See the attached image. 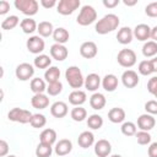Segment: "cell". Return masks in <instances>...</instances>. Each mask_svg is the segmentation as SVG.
<instances>
[{"label":"cell","mask_w":157,"mask_h":157,"mask_svg":"<svg viewBox=\"0 0 157 157\" xmlns=\"http://www.w3.org/2000/svg\"><path fill=\"white\" fill-rule=\"evenodd\" d=\"M151 38L153 39V42H157V26L151 28Z\"/></svg>","instance_id":"obj_52"},{"label":"cell","mask_w":157,"mask_h":157,"mask_svg":"<svg viewBox=\"0 0 157 157\" xmlns=\"http://www.w3.org/2000/svg\"><path fill=\"white\" fill-rule=\"evenodd\" d=\"M153 96H155V97H156V98H157V92H156V93H155V94H153Z\"/></svg>","instance_id":"obj_56"},{"label":"cell","mask_w":157,"mask_h":157,"mask_svg":"<svg viewBox=\"0 0 157 157\" xmlns=\"http://www.w3.org/2000/svg\"><path fill=\"white\" fill-rule=\"evenodd\" d=\"M65 78L70 85V87L75 90H78L85 85V78L82 76L80 67L77 66H69L65 71Z\"/></svg>","instance_id":"obj_2"},{"label":"cell","mask_w":157,"mask_h":157,"mask_svg":"<svg viewBox=\"0 0 157 157\" xmlns=\"http://www.w3.org/2000/svg\"><path fill=\"white\" fill-rule=\"evenodd\" d=\"M9 10H10V2L6 0H1L0 1V15H5Z\"/></svg>","instance_id":"obj_47"},{"label":"cell","mask_w":157,"mask_h":157,"mask_svg":"<svg viewBox=\"0 0 157 157\" xmlns=\"http://www.w3.org/2000/svg\"><path fill=\"white\" fill-rule=\"evenodd\" d=\"M9 152V144L5 140H0V156L5 157Z\"/></svg>","instance_id":"obj_46"},{"label":"cell","mask_w":157,"mask_h":157,"mask_svg":"<svg viewBox=\"0 0 157 157\" xmlns=\"http://www.w3.org/2000/svg\"><path fill=\"white\" fill-rule=\"evenodd\" d=\"M40 4L45 9H50V7L55 6V5H58V2L55 0H40Z\"/></svg>","instance_id":"obj_49"},{"label":"cell","mask_w":157,"mask_h":157,"mask_svg":"<svg viewBox=\"0 0 157 157\" xmlns=\"http://www.w3.org/2000/svg\"><path fill=\"white\" fill-rule=\"evenodd\" d=\"M6 157H17V156H15V155H7Z\"/></svg>","instance_id":"obj_55"},{"label":"cell","mask_w":157,"mask_h":157,"mask_svg":"<svg viewBox=\"0 0 157 157\" xmlns=\"http://www.w3.org/2000/svg\"><path fill=\"white\" fill-rule=\"evenodd\" d=\"M77 144L82 148H88L94 144V135L91 131H82L77 137Z\"/></svg>","instance_id":"obj_21"},{"label":"cell","mask_w":157,"mask_h":157,"mask_svg":"<svg viewBox=\"0 0 157 157\" xmlns=\"http://www.w3.org/2000/svg\"><path fill=\"white\" fill-rule=\"evenodd\" d=\"M71 118L75 121H82V120H85L87 118V110L85 108H82L81 105L80 107H75L71 110Z\"/></svg>","instance_id":"obj_36"},{"label":"cell","mask_w":157,"mask_h":157,"mask_svg":"<svg viewBox=\"0 0 157 157\" xmlns=\"http://www.w3.org/2000/svg\"><path fill=\"white\" fill-rule=\"evenodd\" d=\"M139 75L137 72H135L134 70H126L123 72L121 75V82L125 87L128 88H132L139 83Z\"/></svg>","instance_id":"obj_13"},{"label":"cell","mask_w":157,"mask_h":157,"mask_svg":"<svg viewBox=\"0 0 157 157\" xmlns=\"http://www.w3.org/2000/svg\"><path fill=\"white\" fill-rule=\"evenodd\" d=\"M86 92L81 91V90H74L70 94H69V102L75 105V107H80L86 102Z\"/></svg>","instance_id":"obj_18"},{"label":"cell","mask_w":157,"mask_h":157,"mask_svg":"<svg viewBox=\"0 0 157 157\" xmlns=\"http://www.w3.org/2000/svg\"><path fill=\"white\" fill-rule=\"evenodd\" d=\"M147 91L151 94H155L157 92V76L151 77L148 80V82H147Z\"/></svg>","instance_id":"obj_45"},{"label":"cell","mask_w":157,"mask_h":157,"mask_svg":"<svg viewBox=\"0 0 157 157\" xmlns=\"http://www.w3.org/2000/svg\"><path fill=\"white\" fill-rule=\"evenodd\" d=\"M150 63H151V66H152L153 72H157V56H155L153 59H151Z\"/></svg>","instance_id":"obj_51"},{"label":"cell","mask_w":157,"mask_h":157,"mask_svg":"<svg viewBox=\"0 0 157 157\" xmlns=\"http://www.w3.org/2000/svg\"><path fill=\"white\" fill-rule=\"evenodd\" d=\"M87 125H88V128H91L93 130H98L103 125V118L98 114H92L87 119Z\"/></svg>","instance_id":"obj_35"},{"label":"cell","mask_w":157,"mask_h":157,"mask_svg":"<svg viewBox=\"0 0 157 157\" xmlns=\"http://www.w3.org/2000/svg\"><path fill=\"white\" fill-rule=\"evenodd\" d=\"M117 60L120 66L131 67L136 64V54L132 49H121L117 55Z\"/></svg>","instance_id":"obj_5"},{"label":"cell","mask_w":157,"mask_h":157,"mask_svg":"<svg viewBox=\"0 0 157 157\" xmlns=\"http://www.w3.org/2000/svg\"><path fill=\"white\" fill-rule=\"evenodd\" d=\"M134 32L130 27H121L117 33V39L120 44H129L132 40Z\"/></svg>","instance_id":"obj_19"},{"label":"cell","mask_w":157,"mask_h":157,"mask_svg":"<svg viewBox=\"0 0 157 157\" xmlns=\"http://www.w3.org/2000/svg\"><path fill=\"white\" fill-rule=\"evenodd\" d=\"M101 83H102V81H101L99 75H98V74H94V72L88 74L87 77L85 78V87H86L88 91H92V92L97 91V90L99 88Z\"/></svg>","instance_id":"obj_15"},{"label":"cell","mask_w":157,"mask_h":157,"mask_svg":"<svg viewBox=\"0 0 157 157\" xmlns=\"http://www.w3.org/2000/svg\"><path fill=\"white\" fill-rule=\"evenodd\" d=\"M37 31H38V33H39L40 37H49V36H53V33H54L53 25L49 21H42V22H39Z\"/></svg>","instance_id":"obj_28"},{"label":"cell","mask_w":157,"mask_h":157,"mask_svg":"<svg viewBox=\"0 0 157 157\" xmlns=\"http://www.w3.org/2000/svg\"><path fill=\"white\" fill-rule=\"evenodd\" d=\"M119 23H120L119 17L115 13H107L101 20H98V22L94 26V29L98 34H107L117 29Z\"/></svg>","instance_id":"obj_1"},{"label":"cell","mask_w":157,"mask_h":157,"mask_svg":"<svg viewBox=\"0 0 157 157\" xmlns=\"http://www.w3.org/2000/svg\"><path fill=\"white\" fill-rule=\"evenodd\" d=\"M53 38L55 40V43H59V44H65L69 38H70V34L67 32V29H65L64 27H58L54 29V33H53Z\"/></svg>","instance_id":"obj_25"},{"label":"cell","mask_w":157,"mask_h":157,"mask_svg":"<svg viewBox=\"0 0 157 157\" xmlns=\"http://www.w3.org/2000/svg\"><path fill=\"white\" fill-rule=\"evenodd\" d=\"M134 37L141 42H145L151 38V28L146 23H140L134 28Z\"/></svg>","instance_id":"obj_14"},{"label":"cell","mask_w":157,"mask_h":157,"mask_svg":"<svg viewBox=\"0 0 157 157\" xmlns=\"http://www.w3.org/2000/svg\"><path fill=\"white\" fill-rule=\"evenodd\" d=\"M50 55H52L53 59H55L58 61H63L67 58L69 52H67V48L64 44L55 43L50 47Z\"/></svg>","instance_id":"obj_12"},{"label":"cell","mask_w":157,"mask_h":157,"mask_svg":"<svg viewBox=\"0 0 157 157\" xmlns=\"http://www.w3.org/2000/svg\"><path fill=\"white\" fill-rule=\"evenodd\" d=\"M108 119L114 123V124H119V123H123L125 120V110L123 108H119V107H115V108H112L109 112H108Z\"/></svg>","instance_id":"obj_23"},{"label":"cell","mask_w":157,"mask_h":157,"mask_svg":"<svg viewBox=\"0 0 157 157\" xmlns=\"http://www.w3.org/2000/svg\"><path fill=\"white\" fill-rule=\"evenodd\" d=\"M40 142L43 144H48V145H53L55 141H56V131L54 129H44L42 132H40Z\"/></svg>","instance_id":"obj_26"},{"label":"cell","mask_w":157,"mask_h":157,"mask_svg":"<svg viewBox=\"0 0 157 157\" xmlns=\"http://www.w3.org/2000/svg\"><path fill=\"white\" fill-rule=\"evenodd\" d=\"M145 13L150 17H157V1L150 2L145 7Z\"/></svg>","instance_id":"obj_44"},{"label":"cell","mask_w":157,"mask_h":157,"mask_svg":"<svg viewBox=\"0 0 157 157\" xmlns=\"http://www.w3.org/2000/svg\"><path fill=\"white\" fill-rule=\"evenodd\" d=\"M105 103H107V99H105L104 94H102L99 92H94L91 96V98H90V105L93 109H96V110L103 109L104 105H105Z\"/></svg>","instance_id":"obj_22"},{"label":"cell","mask_w":157,"mask_h":157,"mask_svg":"<svg viewBox=\"0 0 157 157\" xmlns=\"http://www.w3.org/2000/svg\"><path fill=\"white\" fill-rule=\"evenodd\" d=\"M98 53V48H97V44L92 40H87V42H83L80 47V54L86 58V59H92L97 55Z\"/></svg>","instance_id":"obj_9"},{"label":"cell","mask_w":157,"mask_h":157,"mask_svg":"<svg viewBox=\"0 0 157 157\" xmlns=\"http://www.w3.org/2000/svg\"><path fill=\"white\" fill-rule=\"evenodd\" d=\"M33 128L36 129H39V128H43L45 124H47V118L43 115V114H33L32 119H31V123H29Z\"/></svg>","instance_id":"obj_37"},{"label":"cell","mask_w":157,"mask_h":157,"mask_svg":"<svg viewBox=\"0 0 157 157\" xmlns=\"http://www.w3.org/2000/svg\"><path fill=\"white\" fill-rule=\"evenodd\" d=\"M136 136V140H137V144L140 145H147L151 142V135L148 134V131H142L140 130L139 132L135 134Z\"/></svg>","instance_id":"obj_42"},{"label":"cell","mask_w":157,"mask_h":157,"mask_svg":"<svg viewBox=\"0 0 157 157\" xmlns=\"http://www.w3.org/2000/svg\"><path fill=\"white\" fill-rule=\"evenodd\" d=\"M102 86L105 91L113 92L118 87V77L113 74H107L102 80Z\"/></svg>","instance_id":"obj_24"},{"label":"cell","mask_w":157,"mask_h":157,"mask_svg":"<svg viewBox=\"0 0 157 157\" xmlns=\"http://www.w3.org/2000/svg\"><path fill=\"white\" fill-rule=\"evenodd\" d=\"M112 152V145L108 140L101 139L94 144V153L97 157H108Z\"/></svg>","instance_id":"obj_10"},{"label":"cell","mask_w":157,"mask_h":157,"mask_svg":"<svg viewBox=\"0 0 157 157\" xmlns=\"http://www.w3.org/2000/svg\"><path fill=\"white\" fill-rule=\"evenodd\" d=\"M137 70H139V72H140L141 75H144V76H148V75H151V74L153 72L150 60H142V61H140Z\"/></svg>","instance_id":"obj_40"},{"label":"cell","mask_w":157,"mask_h":157,"mask_svg":"<svg viewBox=\"0 0 157 157\" xmlns=\"http://www.w3.org/2000/svg\"><path fill=\"white\" fill-rule=\"evenodd\" d=\"M148 157H157V142H152L148 147Z\"/></svg>","instance_id":"obj_48"},{"label":"cell","mask_w":157,"mask_h":157,"mask_svg":"<svg viewBox=\"0 0 157 157\" xmlns=\"http://www.w3.org/2000/svg\"><path fill=\"white\" fill-rule=\"evenodd\" d=\"M72 150V142L69 139H61L55 145V153L58 156H66Z\"/></svg>","instance_id":"obj_17"},{"label":"cell","mask_w":157,"mask_h":157,"mask_svg":"<svg viewBox=\"0 0 157 157\" xmlns=\"http://www.w3.org/2000/svg\"><path fill=\"white\" fill-rule=\"evenodd\" d=\"M145 110H146L148 114H151V115L157 114V101H155V99L147 101V102L145 103Z\"/></svg>","instance_id":"obj_43"},{"label":"cell","mask_w":157,"mask_h":157,"mask_svg":"<svg viewBox=\"0 0 157 157\" xmlns=\"http://www.w3.org/2000/svg\"><path fill=\"white\" fill-rule=\"evenodd\" d=\"M67 112H69L67 104L65 102H61V101L53 103L50 107V114L55 118H64L67 114Z\"/></svg>","instance_id":"obj_16"},{"label":"cell","mask_w":157,"mask_h":157,"mask_svg":"<svg viewBox=\"0 0 157 157\" xmlns=\"http://www.w3.org/2000/svg\"><path fill=\"white\" fill-rule=\"evenodd\" d=\"M20 26H21V29H22L26 34H31V33H33L34 31H37V28H38V25H37L36 21H34L33 18H31V17L23 18V20L21 21Z\"/></svg>","instance_id":"obj_27"},{"label":"cell","mask_w":157,"mask_h":157,"mask_svg":"<svg viewBox=\"0 0 157 157\" xmlns=\"http://www.w3.org/2000/svg\"><path fill=\"white\" fill-rule=\"evenodd\" d=\"M33 114L27 110V109H20V113H18V117L16 119L17 123H21V124H27V123H31V119H32Z\"/></svg>","instance_id":"obj_41"},{"label":"cell","mask_w":157,"mask_h":157,"mask_svg":"<svg viewBox=\"0 0 157 157\" xmlns=\"http://www.w3.org/2000/svg\"><path fill=\"white\" fill-rule=\"evenodd\" d=\"M15 7L27 16H33L38 12V1H36V0H15Z\"/></svg>","instance_id":"obj_4"},{"label":"cell","mask_w":157,"mask_h":157,"mask_svg":"<svg viewBox=\"0 0 157 157\" xmlns=\"http://www.w3.org/2000/svg\"><path fill=\"white\" fill-rule=\"evenodd\" d=\"M119 4V0H103V5L108 9H113Z\"/></svg>","instance_id":"obj_50"},{"label":"cell","mask_w":157,"mask_h":157,"mask_svg":"<svg viewBox=\"0 0 157 157\" xmlns=\"http://www.w3.org/2000/svg\"><path fill=\"white\" fill-rule=\"evenodd\" d=\"M109 157H123V156H120V155H112V156H109Z\"/></svg>","instance_id":"obj_54"},{"label":"cell","mask_w":157,"mask_h":157,"mask_svg":"<svg viewBox=\"0 0 157 157\" xmlns=\"http://www.w3.org/2000/svg\"><path fill=\"white\" fill-rule=\"evenodd\" d=\"M97 20V11L91 6V5H85L81 7L80 13L76 18L77 23L81 26H88L93 23Z\"/></svg>","instance_id":"obj_3"},{"label":"cell","mask_w":157,"mask_h":157,"mask_svg":"<svg viewBox=\"0 0 157 157\" xmlns=\"http://www.w3.org/2000/svg\"><path fill=\"white\" fill-rule=\"evenodd\" d=\"M123 2H124L126 6H134V5L137 4V0H131V1H130V0H124Z\"/></svg>","instance_id":"obj_53"},{"label":"cell","mask_w":157,"mask_h":157,"mask_svg":"<svg viewBox=\"0 0 157 157\" xmlns=\"http://www.w3.org/2000/svg\"><path fill=\"white\" fill-rule=\"evenodd\" d=\"M61 91H63V83L60 81L48 83L47 86V92L49 96H58L59 93H61Z\"/></svg>","instance_id":"obj_38"},{"label":"cell","mask_w":157,"mask_h":157,"mask_svg":"<svg viewBox=\"0 0 157 157\" xmlns=\"http://www.w3.org/2000/svg\"><path fill=\"white\" fill-rule=\"evenodd\" d=\"M59 77H60V70H59V67H56V66H50V67L47 69L45 72H44V78H45V81H47L48 83L59 81Z\"/></svg>","instance_id":"obj_29"},{"label":"cell","mask_w":157,"mask_h":157,"mask_svg":"<svg viewBox=\"0 0 157 157\" xmlns=\"http://www.w3.org/2000/svg\"><path fill=\"white\" fill-rule=\"evenodd\" d=\"M52 152H53L52 145H48V144L40 142L36 147V156L37 157H50Z\"/></svg>","instance_id":"obj_34"},{"label":"cell","mask_w":157,"mask_h":157,"mask_svg":"<svg viewBox=\"0 0 157 157\" xmlns=\"http://www.w3.org/2000/svg\"><path fill=\"white\" fill-rule=\"evenodd\" d=\"M47 90V86H45V82L43 78L40 77H34L31 80V91L37 94V93H43L44 91Z\"/></svg>","instance_id":"obj_30"},{"label":"cell","mask_w":157,"mask_h":157,"mask_svg":"<svg viewBox=\"0 0 157 157\" xmlns=\"http://www.w3.org/2000/svg\"><path fill=\"white\" fill-rule=\"evenodd\" d=\"M155 124H156L155 118H153L151 114H148V113L141 114V115L137 118V126H139L140 130H142V131H150L151 129L155 128Z\"/></svg>","instance_id":"obj_11"},{"label":"cell","mask_w":157,"mask_h":157,"mask_svg":"<svg viewBox=\"0 0 157 157\" xmlns=\"http://www.w3.org/2000/svg\"><path fill=\"white\" fill-rule=\"evenodd\" d=\"M31 104L36 109H44V108H47L49 105V98L44 93H37V94H34L32 97Z\"/></svg>","instance_id":"obj_20"},{"label":"cell","mask_w":157,"mask_h":157,"mask_svg":"<svg viewBox=\"0 0 157 157\" xmlns=\"http://www.w3.org/2000/svg\"><path fill=\"white\" fill-rule=\"evenodd\" d=\"M15 74H16V77L18 80L27 81V80L32 78V76L34 75V67H33V65H31L28 63H22L20 65H17Z\"/></svg>","instance_id":"obj_8"},{"label":"cell","mask_w":157,"mask_h":157,"mask_svg":"<svg viewBox=\"0 0 157 157\" xmlns=\"http://www.w3.org/2000/svg\"><path fill=\"white\" fill-rule=\"evenodd\" d=\"M142 54L146 58H151L155 56L157 54V42L153 40H147L144 45H142Z\"/></svg>","instance_id":"obj_32"},{"label":"cell","mask_w":157,"mask_h":157,"mask_svg":"<svg viewBox=\"0 0 157 157\" xmlns=\"http://www.w3.org/2000/svg\"><path fill=\"white\" fill-rule=\"evenodd\" d=\"M20 22V18L16 16V15H11L9 17H6L2 22H1V28L5 29V31H10V29H13Z\"/></svg>","instance_id":"obj_33"},{"label":"cell","mask_w":157,"mask_h":157,"mask_svg":"<svg viewBox=\"0 0 157 157\" xmlns=\"http://www.w3.org/2000/svg\"><path fill=\"white\" fill-rule=\"evenodd\" d=\"M26 47H27L28 52H31L32 54H38L39 55L44 50L45 43H44V40L42 39L40 36H32L27 39Z\"/></svg>","instance_id":"obj_7"},{"label":"cell","mask_w":157,"mask_h":157,"mask_svg":"<svg viewBox=\"0 0 157 157\" xmlns=\"http://www.w3.org/2000/svg\"><path fill=\"white\" fill-rule=\"evenodd\" d=\"M80 5H81L80 0H60L56 5V11L60 15L67 16L71 15L75 10H77Z\"/></svg>","instance_id":"obj_6"},{"label":"cell","mask_w":157,"mask_h":157,"mask_svg":"<svg viewBox=\"0 0 157 157\" xmlns=\"http://www.w3.org/2000/svg\"><path fill=\"white\" fill-rule=\"evenodd\" d=\"M120 129H121V132L125 136H132V135H135L137 132L136 131V125L132 121H124Z\"/></svg>","instance_id":"obj_39"},{"label":"cell","mask_w":157,"mask_h":157,"mask_svg":"<svg viewBox=\"0 0 157 157\" xmlns=\"http://www.w3.org/2000/svg\"><path fill=\"white\" fill-rule=\"evenodd\" d=\"M33 64H34V66L37 69H47V67H50L52 59L45 54H39V55H37L34 58Z\"/></svg>","instance_id":"obj_31"}]
</instances>
